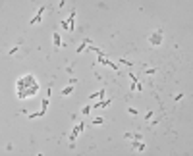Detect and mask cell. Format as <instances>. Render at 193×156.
Returning <instances> with one entry per match:
<instances>
[{"label": "cell", "instance_id": "cell-1", "mask_svg": "<svg viewBox=\"0 0 193 156\" xmlns=\"http://www.w3.org/2000/svg\"><path fill=\"white\" fill-rule=\"evenodd\" d=\"M16 89H18V98L19 100H25V98H31L39 93V81L35 79V75L27 73V75L19 77L18 83H16Z\"/></svg>", "mask_w": 193, "mask_h": 156}, {"label": "cell", "instance_id": "cell-2", "mask_svg": "<svg viewBox=\"0 0 193 156\" xmlns=\"http://www.w3.org/2000/svg\"><path fill=\"white\" fill-rule=\"evenodd\" d=\"M147 40H149V44H151L153 48H158V46H160V44H162V40H164V31H162V27L155 29L153 33H149Z\"/></svg>", "mask_w": 193, "mask_h": 156}, {"label": "cell", "instance_id": "cell-3", "mask_svg": "<svg viewBox=\"0 0 193 156\" xmlns=\"http://www.w3.org/2000/svg\"><path fill=\"white\" fill-rule=\"evenodd\" d=\"M97 64H101V65H106V68L114 69V71H120V65H118V64H114L112 60H108L106 56H97Z\"/></svg>", "mask_w": 193, "mask_h": 156}, {"label": "cell", "instance_id": "cell-4", "mask_svg": "<svg viewBox=\"0 0 193 156\" xmlns=\"http://www.w3.org/2000/svg\"><path fill=\"white\" fill-rule=\"evenodd\" d=\"M83 131H85V124H75V125H73V131H72V133H70V141H77V137H79V135L81 133H83Z\"/></svg>", "mask_w": 193, "mask_h": 156}, {"label": "cell", "instance_id": "cell-5", "mask_svg": "<svg viewBox=\"0 0 193 156\" xmlns=\"http://www.w3.org/2000/svg\"><path fill=\"white\" fill-rule=\"evenodd\" d=\"M44 12H47V6H39V10H37V14L33 15L29 19V25H37V23H41V19H43Z\"/></svg>", "mask_w": 193, "mask_h": 156}, {"label": "cell", "instance_id": "cell-6", "mask_svg": "<svg viewBox=\"0 0 193 156\" xmlns=\"http://www.w3.org/2000/svg\"><path fill=\"white\" fill-rule=\"evenodd\" d=\"M66 21H68V27H70V33L75 31V10L70 12V15L66 18Z\"/></svg>", "mask_w": 193, "mask_h": 156}, {"label": "cell", "instance_id": "cell-7", "mask_svg": "<svg viewBox=\"0 0 193 156\" xmlns=\"http://www.w3.org/2000/svg\"><path fill=\"white\" fill-rule=\"evenodd\" d=\"M124 139H126V141H143V135L141 133H129V131H126Z\"/></svg>", "mask_w": 193, "mask_h": 156}, {"label": "cell", "instance_id": "cell-8", "mask_svg": "<svg viewBox=\"0 0 193 156\" xmlns=\"http://www.w3.org/2000/svg\"><path fill=\"white\" fill-rule=\"evenodd\" d=\"M129 146H131L133 150H141V152L147 149V145H145L143 141H131V145H129Z\"/></svg>", "mask_w": 193, "mask_h": 156}, {"label": "cell", "instance_id": "cell-9", "mask_svg": "<svg viewBox=\"0 0 193 156\" xmlns=\"http://www.w3.org/2000/svg\"><path fill=\"white\" fill-rule=\"evenodd\" d=\"M112 104V100L110 98H106V100H98V102H95L93 104V110H97V108H106V106H110Z\"/></svg>", "mask_w": 193, "mask_h": 156}, {"label": "cell", "instance_id": "cell-10", "mask_svg": "<svg viewBox=\"0 0 193 156\" xmlns=\"http://www.w3.org/2000/svg\"><path fill=\"white\" fill-rule=\"evenodd\" d=\"M104 94H106V89H101V91H97V93L89 94V100H97V98H104Z\"/></svg>", "mask_w": 193, "mask_h": 156}, {"label": "cell", "instance_id": "cell-11", "mask_svg": "<svg viewBox=\"0 0 193 156\" xmlns=\"http://www.w3.org/2000/svg\"><path fill=\"white\" fill-rule=\"evenodd\" d=\"M52 40H54V46L56 48H62V37H60V33H52Z\"/></svg>", "mask_w": 193, "mask_h": 156}, {"label": "cell", "instance_id": "cell-12", "mask_svg": "<svg viewBox=\"0 0 193 156\" xmlns=\"http://www.w3.org/2000/svg\"><path fill=\"white\" fill-rule=\"evenodd\" d=\"M73 87H75V85H68V87H64L60 94H62V96H68V94H72V93H73Z\"/></svg>", "mask_w": 193, "mask_h": 156}, {"label": "cell", "instance_id": "cell-13", "mask_svg": "<svg viewBox=\"0 0 193 156\" xmlns=\"http://www.w3.org/2000/svg\"><path fill=\"white\" fill-rule=\"evenodd\" d=\"M48 104H50V98H43V102H41V110H44V112H47L48 110Z\"/></svg>", "mask_w": 193, "mask_h": 156}, {"label": "cell", "instance_id": "cell-14", "mask_svg": "<svg viewBox=\"0 0 193 156\" xmlns=\"http://www.w3.org/2000/svg\"><path fill=\"white\" fill-rule=\"evenodd\" d=\"M83 50H87V43H85V40H83V43H81L79 46L75 48V52H77V54H81V52H83Z\"/></svg>", "mask_w": 193, "mask_h": 156}, {"label": "cell", "instance_id": "cell-15", "mask_svg": "<svg viewBox=\"0 0 193 156\" xmlns=\"http://www.w3.org/2000/svg\"><path fill=\"white\" fill-rule=\"evenodd\" d=\"M131 91H143V83H131Z\"/></svg>", "mask_w": 193, "mask_h": 156}, {"label": "cell", "instance_id": "cell-16", "mask_svg": "<svg viewBox=\"0 0 193 156\" xmlns=\"http://www.w3.org/2000/svg\"><path fill=\"white\" fill-rule=\"evenodd\" d=\"M18 50H19V44H14V46H12L10 50H8V56H14V54H16V52H18Z\"/></svg>", "mask_w": 193, "mask_h": 156}, {"label": "cell", "instance_id": "cell-17", "mask_svg": "<svg viewBox=\"0 0 193 156\" xmlns=\"http://www.w3.org/2000/svg\"><path fill=\"white\" fill-rule=\"evenodd\" d=\"M153 116H155V112H153V110H149V112L145 114V120H147V121H151V120H153Z\"/></svg>", "mask_w": 193, "mask_h": 156}, {"label": "cell", "instance_id": "cell-18", "mask_svg": "<svg viewBox=\"0 0 193 156\" xmlns=\"http://www.w3.org/2000/svg\"><path fill=\"white\" fill-rule=\"evenodd\" d=\"M102 124H104L102 118H95V120H93V125H102Z\"/></svg>", "mask_w": 193, "mask_h": 156}, {"label": "cell", "instance_id": "cell-19", "mask_svg": "<svg viewBox=\"0 0 193 156\" xmlns=\"http://www.w3.org/2000/svg\"><path fill=\"white\" fill-rule=\"evenodd\" d=\"M145 73H147V75H153V73H157V68H147Z\"/></svg>", "mask_w": 193, "mask_h": 156}, {"label": "cell", "instance_id": "cell-20", "mask_svg": "<svg viewBox=\"0 0 193 156\" xmlns=\"http://www.w3.org/2000/svg\"><path fill=\"white\" fill-rule=\"evenodd\" d=\"M118 64H126V65H133V64H131V62H129V60H126V58H120V60H118Z\"/></svg>", "mask_w": 193, "mask_h": 156}, {"label": "cell", "instance_id": "cell-21", "mask_svg": "<svg viewBox=\"0 0 193 156\" xmlns=\"http://www.w3.org/2000/svg\"><path fill=\"white\" fill-rule=\"evenodd\" d=\"M91 110H93V106H85V108H83V110H81V114H85V116H87V114H89V112H91Z\"/></svg>", "mask_w": 193, "mask_h": 156}, {"label": "cell", "instance_id": "cell-22", "mask_svg": "<svg viewBox=\"0 0 193 156\" xmlns=\"http://www.w3.org/2000/svg\"><path fill=\"white\" fill-rule=\"evenodd\" d=\"M128 112L131 114V116H137V114H139V110H137V108H128Z\"/></svg>", "mask_w": 193, "mask_h": 156}, {"label": "cell", "instance_id": "cell-23", "mask_svg": "<svg viewBox=\"0 0 193 156\" xmlns=\"http://www.w3.org/2000/svg\"><path fill=\"white\" fill-rule=\"evenodd\" d=\"M183 98V93H178V94H174V100H182Z\"/></svg>", "mask_w": 193, "mask_h": 156}]
</instances>
